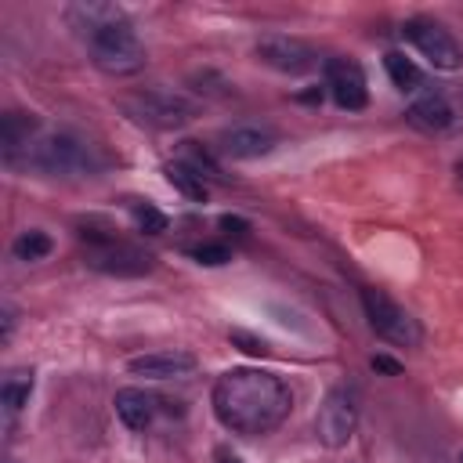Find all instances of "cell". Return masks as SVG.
<instances>
[{
  "instance_id": "1",
  "label": "cell",
  "mask_w": 463,
  "mask_h": 463,
  "mask_svg": "<svg viewBox=\"0 0 463 463\" xmlns=\"http://www.w3.org/2000/svg\"><path fill=\"white\" fill-rule=\"evenodd\" d=\"M293 409L289 387L268 369H228L213 383V412L224 430L242 438L271 434Z\"/></svg>"
},
{
  "instance_id": "2",
  "label": "cell",
  "mask_w": 463,
  "mask_h": 463,
  "mask_svg": "<svg viewBox=\"0 0 463 463\" xmlns=\"http://www.w3.org/2000/svg\"><path fill=\"white\" fill-rule=\"evenodd\" d=\"M83 239V264L101 271V275H116V279H137L148 275L156 268V257L127 239H119L112 228H90L83 224L80 232Z\"/></svg>"
},
{
  "instance_id": "3",
  "label": "cell",
  "mask_w": 463,
  "mask_h": 463,
  "mask_svg": "<svg viewBox=\"0 0 463 463\" xmlns=\"http://www.w3.org/2000/svg\"><path fill=\"white\" fill-rule=\"evenodd\" d=\"M25 166H33L40 174H51V177H83V174L101 170V156L90 141L58 130V134H47V137L29 145Z\"/></svg>"
},
{
  "instance_id": "4",
  "label": "cell",
  "mask_w": 463,
  "mask_h": 463,
  "mask_svg": "<svg viewBox=\"0 0 463 463\" xmlns=\"http://www.w3.org/2000/svg\"><path fill=\"white\" fill-rule=\"evenodd\" d=\"M119 109L152 130H177L184 123H192L199 116V101H192L181 90H163V87H148V90H130L119 98Z\"/></svg>"
},
{
  "instance_id": "5",
  "label": "cell",
  "mask_w": 463,
  "mask_h": 463,
  "mask_svg": "<svg viewBox=\"0 0 463 463\" xmlns=\"http://www.w3.org/2000/svg\"><path fill=\"white\" fill-rule=\"evenodd\" d=\"M87 43H90L94 65L101 72H109V76H134L145 65V47H141V40H137L130 22L109 25L101 33H94Z\"/></svg>"
},
{
  "instance_id": "6",
  "label": "cell",
  "mask_w": 463,
  "mask_h": 463,
  "mask_svg": "<svg viewBox=\"0 0 463 463\" xmlns=\"http://www.w3.org/2000/svg\"><path fill=\"white\" fill-rule=\"evenodd\" d=\"M362 311L369 318V329L394 347H416L423 340L420 322L398 300H391L383 289H362Z\"/></svg>"
},
{
  "instance_id": "7",
  "label": "cell",
  "mask_w": 463,
  "mask_h": 463,
  "mask_svg": "<svg viewBox=\"0 0 463 463\" xmlns=\"http://www.w3.org/2000/svg\"><path fill=\"white\" fill-rule=\"evenodd\" d=\"M358 427V398L347 387H333L315 416V434L326 449H344Z\"/></svg>"
},
{
  "instance_id": "8",
  "label": "cell",
  "mask_w": 463,
  "mask_h": 463,
  "mask_svg": "<svg viewBox=\"0 0 463 463\" xmlns=\"http://www.w3.org/2000/svg\"><path fill=\"white\" fill-rule=\"evenodd\" d=\"M402 36H405L434 69L452 72V69L463 65V51H459V43L452 40V33H449L445 25H438V22H430V18H409V22L402 25Z\"/></svg>"
},
{
  "instance_id": "9",
  "label": "cell",
  "mask_w": 463,
  "mask_h": 463,
  "mask_svg": "<svg viewBox=\"0 0 463 463\" xmlns=\"http://www.w3.org/2000/svg\"><path fill=\"white\" fill-rule=\"evenodd\" d=\"M257 58L275 69V72H286V76H304L318 65V51L297 36H282V33H268L257 40Z\"/></svg>"
},
{
  "instance_id": "10",
  "label": "cell",
  "mask_w": 463,
  "mask_h": 463,
  "mask_svg": "<svg viewBox=\"0 0 463 463\" xmlns=\"http://www.w3.org/2000/svg\"><path fill=\"white\" fill-rule=\"evenodd\" d=\"M326 87L333 94V101L347 112H358L369 105V87H365V72L358 61L351 58H329L326 61Z\"/></svg>"
},
{
  "instance_id": "11",
  "label": "cell",
  "mask_w": 463,
  "mask_h": 463,
  "mask_svg": "<svg viewBox=\"0 0 463 463\" xmlns=\"http://www.w3.org/2000/svg\"><path fill=\"white\" fill-rule=\"evenodd\" d=\"M279 145V130L268 123H235L221 130V152L232 159H260Z\"/></svg>"
},
{
  "instance_id": "12",
  "label": "cell",
  "mask_w": 463,
  "mask_h": 463,
  "mask_svg": "<svg viewBox=\"0 0 463 463\" xmlns=\"http://www.w3.org/2000/svg\"><path fill=\"white\" fill-rule=\"evenodd\" d=\"M195 354L188 351H148V354H134L127 362V369L134 376H148V380H174V376H188L195 373Z\"/></svg>"
},
{
  "instance_id": "13",
  "label": "cell",
  "mask_w": 463,
  "mask_h": 463,
  "mask_svg": "<svg viewBox=\"0 0 463 463\" xmlns=\"http://www.w3.org/2000/svg\"><path fill=\"white\" fill-rule=\"evenodd\" d=\"M405 119L416 127V130H427V134H445V130H452L456 127V109H452V101L445 98V94H423V98H416L412 105H409V112H405Z\"/></svg>"
},
{
  "instance_id": "14",
  "label": "cell",
  "mask_w": 463,
  "mask_h": 463,
  "mask_svg": "<svg viewBox=\"0 0 463 463\" xmlns=\"http://www.w3.org/2000/svg\"><path fill=\"white\" fill-rule=\"evenodd\" d=\"M65 18H69V25L80 29L87 40H90L94 33L116 25V22H127L123 7H119V4H105V0H80V4H72V7L65 11Z\"/></svg>"
},
{
  "instance_id": "15",
  "label": "cell",
  "mask_w": 463,
  "mask_h": 463,
  "mask_svg": "<svg viewBox=\"0 0 463 463\" xmlns=\"http://www.w3.org/2000/svg\"><path fill=\"white\" fill-rule=\"evenodd\" d=\"M40 130V119L33 112H7L0 119V152L7 163H18V152H29V145L36 141L33 134Z\"/></svg>"
},
{
  "instance_id": "16",
  "label": "cell",
  "mask_w": 463,
  "mask_h": 463,
  "mask_svg": "<svg viewBox=\"0 0 463 463\" xmlns=\"http://www.w3.org/2000/svg\"><path fill=\"white\" fill-rule=\"evenodd\" d=\"M112 405H116V416L123 420V427H130V430H145L156 420V398L141 387H119Z\"/></svg>"
},
{
  "instance_id": "17",
  "label": "cell",
  "mask_w": 463,
  "mask_h": 463,
  "mask_svg": "<svg viewBox=\"0 0 463 463\" xmlns=\"http://www.w3.org/2000/svg\"><path fill=\"white\" fill-rule=\"evenodd\" d=\"M33 394V369H11L0 383V402L7 412H22Z\"/></svg>"
},
{
  "instance_id": "18",
  "label": "cell",
  "mask_w": 463,
  "mask_h": 463,
  "mask_svg": "<svg viewBox=\"0 0 463 463\" xmlns=\"http://www.w3.org/2000/svg\"><path fill=\"white\" fill-rule=\"evenodd\" d=\"M166 181L184 195V199H192V203H206V195H210V188H206V181L192 170V166H184L181 159H174V163H166Z\"/></svg>"
},
{
  "instance_id": "19",
  "label": "cell",
  "mask_w": 463,
  "mask_h": 463,
  "mask_svg": "<svg viewBox=\"0 0 463 463\" xmlns=\"http://www.w3.org/2000/svg\"><path fill=\"white\" fill-rule=\"evenodd\" d=\"M383 69H387V76H391V83H394L398 90H416L420 80H423V72L416 69V61L405 58L402 51H387V54H383Z\"/></svg>"
},
{
  "instance_id": "20",
  "label": "cell",
  "mask_w": 463,
  "mask_h": 463,
  "mask_svg": "<svg viewBox=\"0 0 463 463\" xmlns=\"http://www.w3.org/2000/svg\"><path fill=\"white\" fill-rule=\"evenodd\" d=\"M14 257L18 260H43L47 253H51V235L47 232H40V228H33V232H22L18 239H14Z\"/></svg>"
},
{
  "instance_id": "21",
  "label": "cell",
  "mask_w": 463,
  "mask_h": 463,
  "mask_svg": "<svg viewBox=\"0 0 463 463\" xmlns=\"http://www.w3.org/2000/svg\"><path fill=\"white\" fill-rule=\"evenodd\" d=\"M181 163L184 166H192L199 177H221V166L195 145V141H184V148H181Z\"/></svg>"
},
{
  "instance_id": "22",
  "label": "cell",
  "mask_w": 463,
  "mask_h": 463,
  "mask_svg": "<svg viewBox=\"0 0 463 463\" xmlns=\"http://www.w3.org/2000/svg\"><path fill=\"white\" fill-rule=\"evenodd\" d=\"M134 221H137V228H141L145 235H163V232L170 228L166 213L156 210L152 203H134Z\"/></svg>"
},
{
  "instance_id": "23",
  "label": "cell",
  "mask_w": 463,
  "mask_h": 463,
  "mask_svg": "<svg viewBox=\"0 0 463 463\" xmlns=\"http://www.w3.org/2000/svg\"><path fill=\"white\" fill-rule=\"evenodd\" d=\"M192 257H195L199 264H210V268H213V264H224L232 253H228V246H221V242H203V246L192 250Z\"/></svg>"
},
{
  "instance_id": "24",
  "label": "cell",
  "mask_w": 463,
  "mask_h": 463,
  "mask_svg": "<svg viewBox=\"0 0 463 463\" xmlns=\"http://www.w3.org/2000/svg\"><path fill=\"white\" fill-rule=\"evenodd\" d=\"M232 344H242V351H250V354H268V344L257 340V336H250V333H242V329L232 333Z\"/></svg>"
},
{
  "instance_id": "25",
  "label": "cell",
  "mask_w": 463,
  "mask_h": 463,
  "mask_svg": "<svg viewBox=\"0 0 463 463\" xmlns=\"http://www.w3.org/2000/svg\"><path fill=\"white\" fill-rule=\"evenodd\" d=\"M373 369H376V373H391V376L402 373V365H398L394 358H387V354H376V358H373Z\"/></svg>"
},
{
  "instance_id": "26",
  "label": "cell",
  "mask_w": 463,
  "mask_h": 463,
  "mask_svg": "<svg viewBox=\"0 0 463 463\" xmlns=\"http://www.w3.org/2000/svg\"><path fill=\"white\" fill-rule=\"evenodd\" d=\"M221 228H228V232H235V235H242L250 224H246L242 217H232V213H224V217H221Z\"/></svg>"
},
{
  "instance_id": "27",
  "label": "cell",
  "mask_w": 463,
  "mask_h": 463,
  "mask_svg": "<svg viewBox=\"0 0 463 463\" xmlns=\"http://www.w3.org/2000/svg\"><path fill=\"white\" fill-rule=\"evenodd\" d=\"M11 329H14V307L4 304V333H0V340H11Z\"/></svg>"
},
{
  "instance_id": "28",
  "label": "cell",
  "mask_w": 463,
  "mask_h": 463,
  "mask_svg": "<svg viewBox=\"0 0 463 463\" xmlns=\"http://www.w3.org/2000/svg\"><path fill=\"white\" fill-rule=\"evenodd\" d=\"M217 459H221V463H239V456L228 452V449H217Z\"/></svg>"
},
{
  "instance_id": "29",
  "label": "cell",
  "mask_w": 463,
  "mask_h": 463,
  "mask_svg": "<svg viewBox=\"0 0 463 463\" xmlns=\"http://www.w3.org/2000/svg\"><path fill=\"white\" fill-rule=\"evenodd\" d=\"M459 184H463V166H459Z\"/></svg>"
},
{
  "instance_id": "30",
  "label": "cell",
  "mask_w": 463,
  "mask_h": 463,
  "mask_svg": "<svg viewBox=\"0 0 463 463\" xmlns=\"http://www.w3.org/2000/svg\"><path fill=\"white\" fill-rule=\"evenodd\" d=\"M459 459H463V452H459Z\"/></svg>"
}]
</instances>
